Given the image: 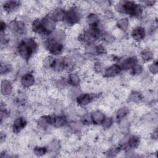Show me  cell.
<instances>
[{"label": "cell", "mask_w": 158, "mask_h": 158, "mask_svg": "<svg viewBox=\"0 0 158 158\" xmlns=\"http://www.w3.org/2000/svg\"><path fill=\"white\" fill-rule=\"evenodd\" d=\"M27 121L23 117H17L12 123V132L15 134H18L22 131L27 126Z\"/></svg>", "instance_id": "8"}, {"label": "cell", "mask_w": 158, "mask_h": 158, "mask_svg": "<svg viewBox=\"0 0 158 158\" xmlns=\"http://www.w3.org/2000/svg\"><path fill=\"white\" fill-rule=\"evenodd\" d=\"M12 66L10 64L7 62H2L1 63V75H6L10 73L12 70Z\"/></svg>", "instance_id": "31"}, {"label": "cell", "mask_w": 158, "mask_h": 158, "mask_svg": "<svg viewBox=\"0 0 158 158\" xmlns=\"http://www.w3.org/2000/svg\"><path fill=\"white\" fill-rule=\"evenodd\" d=\"M115 36L113 34L108 32V31H104L101 33L100 38L102 39L103 41L106 43H112L115 41Z\"/></svg>", "instance_id": "27"}, {"label": "cell", "mask_w": 158, "mask_h": 158, "mask_svg": "<svg viewBox=\"0 0 158 158\" xmlns=\"http://www.w3.org/2000/svg\"><path fill=\"white\" fill-rule=\"evenodd\" d=\"M94 69L97 72H101L103 70L102 64L100 62H96L94 64Z\"/></svg>", "instance_id": "36"}, {"label": "cell", "mask_w": 158, "mask_h": 158, "mask_svg": "<svg viewBox=\"0 0 158 158\" xmlns=\"http://www.w3.org/2000/svg\"><path fill=\"white\" fill-rule=\"evenodd\" d=\"M146 30L142 26H137L133 28L131 32V36L133 40L139 42L144 39L146 36Z\"/></svg>", "instance_id": "10"}, {"label": "cell", "mask_w": 158, "mask_h": 158, "mask_svg": "<svg viewBox=\"0 0 158 158\" xmlns=\"http://www.w3.org/2000/svg\"><path fill=\"white\" fill-rule=\"evenodd\" d=\"M82 17L81 10L76 6H72L66 11L65 22L69 25L77 24Z\"/></svg>", "instance_id": "4"}, {"label": "cell", "mask_w": 158, "mask_h": 158, "mask_svg": "<svg viewBox=\"0 0 158 158\" xmlns=\"http://www.w3.org/2000/svg\"><path fill=\"white\" fill-rule=\"evenodd\" d=\"M151 137L153 139H157V129L156 128L153 131L151 134Z\"/></svg>", "instance_id": "38"}, {"label": "cell", "mask_w": 158, "mask_h": 158, "mask_svg": "<svg viewBox=\"0 0 158 158\" xmlns=\"http://www.w3.org/2000/svg\"><path fill=\"white\" fill-rule=\"evenodd\" d=\"M35 83V77L30 72L24 73L20 78V84L24 88H31L34 85Z\"/></svg>", "instance_id": "11"}, {"label": "cell", "mask_w": 158, "mask_h": 158, "mask_svg": "<svg viewBox=\"0 0 158 158\" xmlns=\"http://www.w3.org/2000/svg\"><path fill=\"white\" fill-rule=\"evenodd\" d=\"M143 2L144 4H145L147 6L151 7L154 5V4L156 3V1H143Z\"/></svg>", "instance_id": "39"}, {"label": "cell", "mask_w": 158, "mask_h": 158, "mask_svg": "<svg viewBox=\"0 0 158 158\" xmlns=\"http://www.w3.org/2000/svg\"><path fill=\"white\" fill-rule=\"evenodd\" d=\"M12 85L10 81L4 79L1 81V93L4 96H8L12 93Z\"/></svg>", "instance_id": "15"}, {"label": "cell", "mask_w": 158, "mask_h": 158, "mask_svg": "<svg viewBox=\"0 0 158 158\" xmlns=\"http://www.w3.org/2000/svg\"><path fill=\"white\" fill-rule=\"evenodd\" d=\"M137 63L138 59L135 57L131 56L125 59L119 65L122 70H130Z\"/></svg>", "instance_id": "16"}, {"label": "cell", "mask_w": 158, "mask_h": 158, "mask_svg": "<svg viewBox=\"0 0 158 158\" xmlns=\"http://www.w3.org/2000/svg\"><path fill=\"white\" fill-rule=\"evenodd\" d=\"M67 81L70 85L73 87H77L80 85L81 78L77 72L72 71L69 73Z\"/></svg>", "instance_id": "19"}, {"label": "cell", "mask_w": 158, "mask_h": 158, "mask_svg": "<svg viewBox=\"0 0 158 158\" xmlns=\"http://www.w3.org/2000/svg\"><path fill=\"white\" fill-rule=\"evenodd\" d=\"M90 116L92 123L94 125H101L106 117L104 114L99 110H96L92 112Z\"/></svg>", "instance_id": "17"}, {"label": "cell", "mask_w": 158, "mask_h": 158, "mask_svg": "<svg viewBox=\"0 0 158 158\" xmlns=\"http://www.w3.org/2000/svg\"><path fill=\"white\" fill-rule=\"evenodd\" d=\"M131 74L133 76L140 75L143 72V67L142 65L137 63L131 69Z\"/></svg>", "instance_id": "30"}, {"label": "cell", "mask_w": 158, "mask_h": 158, "mask_svg": "<svg viewBox=\"0 0 158 158\" xmlns=\"http://www.w3.org/2000/svg\"><path fill=\"white\" fill-rule=\"evenodd\" d=\"M51 125L55 128H60L67 123V118L64 115H50Z\"/></svg>", "instance_id": "9"}, {"label": "cell", "mask_w": 158, "mask_h": 158, "mask_svg": "<svg viewBox=\"0 0 158 158\" xmlns=\"http://www.w3.org/2000/svg\"><path fill=\"white\" fill-rule=\"evenodd\" d=\"M7 25L5 23V22L1 20V23H0V30H1V33H5V30L7 28Z\"/></svg>", "instance_id": "37"}, {"label": "cell", "mask_w": 158, "mask_h": 158, "mask_svg": "<svg viewBox=\"0 0 158 158\" xmlns=\"http://www.w3.org/2000/svg\"><path fill=\"white\" fill-rule=\"evenodd\" d=\"M114 123V120L111 117H106L104 121L101 123V125L104 130L110 128Z\"/></svg>", "instance_id": "32"}, {"label": "cell", "mask_w": 158, "mask_h": 158, "mask_svg": "<svg viewBox=\"0 0 158 158\" xmlns=\"http://www.w3.org/2000/svg\"><path fill=\"white\" fill-rule=\"evenodd\" d=\"M81 122L84 125H89L91 123H92L91 116L90 115L88 114H84L81 117Z\"/></svg>", "instance_id": "35"}, {"label": "cell", "mask_w": 158, "mask_h": 158, "mask_svg": "<svg viewBox=\"0 0 158 158\" xmlns=\"http://www.w3.org/2000/svg\"><path fill=\"white\" fill-rule=\"evenodd\" d=\"M95 51H96V55H98V56L104 55L106 54V52H107L106 48L102 44L96 45Z\"/></svg>", "instance_id": "34"}, {"label": "cell", "mask_w": 158, "mask_h": 158, "mask_svg": "<svg viewBox=\"0 0 158 158\" xmlns=\"http://www.w3.org/2000/svg\"><path fill=\"white\" fill-rule=\"evenodd\" d=\"M140 56L141 59L145 62H148L153 60L154 59V52H152L151 50L145 49H143L141 53H140Z\"/></svg>", "instance_id": "26"}, {"label": "cell", "mask_w": 158, "mask_h": 158, "mask_svg": "<svg viewBox=\"0 0 158 158\" xmlns=\"http://www.w3.org/2000/svg\"><path fill=\"white\" fill-rule=\"evenodd\" d=\"M115 9L119 13L125 14L133 17H141L143 12L141 4L130 1L118 2L115 6Z\"/></svg>", "instance_id": "2"}, {"label": "cell", "mask_w": 158, "mask_h": 158, "mask_svg": "<svg viewBox=\"0 0 158 158\" xmlns=\"http://www.w3.org/2000/svg\"><path fill=\"white\" fill-rule=\"evenodd\" d=\"M8 27L12 33L19 35H23L27 30L26 25L22 20H12L9 22Z\"/></svg>", "instance_id": "6"}, {"label": "cell", "mask_w": 158, "mask_h": 158, "mask_svg": "<svg viewBox=\"0 0 158 158\" xmlns=\"http://www.w3.org/2000/svg\"><path fill=\"white\" fill-rule=\"evenodd\" d=\"M149 71L152 75H156L158 72V64L157 60L153 61L148 67Z\"/></svg>", "instance_id": "33"}, {"label": "cell", "mask_w": 158, "mask_h": 158, "mask_svg": "<svg viewBox=\"0 0 158 158\" xmlns=\"http://www.w3.org/2000/svg\"><path fill=\"white\" fill-rule=\"evenodd\" d=\"M31 30L35 33L43 36H46L43 28V25L40 19H36L33 21L31 23Z\"/></svg>", "instance_id": "21"}, {"label": "cell", "mask_w": 158, "mask_h": 158, "mask_svg": "<svg viewBox=\"0 0 158 158\" xmlns=\"http://www.w3.org/2000/svg\"><path fill=\"white\" fill-rule=\"evenodd\" d=\"M122 71L120 66L117 64H114L105 69L104 71V77L106 78L114 77L121 73Z\"/></svg>", "instance_id": "12"}, {"label": "cell", "mask_w": 158, "mask_h": 158, "mask_svg": "<svg viewBox=\"0 0 158 158\" xmlns=\"http://www.w3.org/2000/svg\"><path fill=\"white\" fill-rule=\"evenodd\" d=\"M51 69L54 72H57V73H60L64 71L65 65H64V57L55 58Z\"/></svg>", "instance_id": "20"}, {"label": "cell", "mask_w": 158, "mask_h": 158, "mask_svg": "<svg viewBox=\"0 0 158 158\" xmlns=\"http://www.w3.org/2000/svg\"><path fill=\"white\" fill-rule=\"evenodd\" d=\"M43 28L46 36L51 35L56 30V22L51 17V15H47L41 19Z\"/></svg>", "instance_id": "7"}, {"label": "cell", "mask_w": 158, "mask_h": 158, "mask_svg": "<svg viewBox=\"0 0 158 158\" xmlns=\"http://www.w3.org/2000/svg\"><path fill=\"white\" fill-rule=\"evenodd\" d=\"M47 152H48V148L44 146H35L33 149V154L38 157H41L44 156Z\"/></svg>", "instance_id": "28"}, {"label": "cell", "mask_w": 158, "mask_h": 158, "mask_svg": "<svg viewBox=\"0 0 158 158\" xmlns=\"http://www.w3.org/2000/svg\"><path fill=\"white\" fill-rule=\"evenodd\" d=\"M21 4L19 1H5L2 5L3 9L6 12H12L19 9Z\"/></svg>", "instance_id": "14"}, {"label": "cell", "mask_w": 158, "mask_h": 158, "mask_svg": "<svg viewBox=\"0 0 158 158\" xmlns=\"http://www.w3.org/2000/svg\"><path fill=\"white\" fill-rule=\"evenodd\" d=\"M66 11L62 7H57L53 10L50 14L51 17L56 22H63L65 20Z\"/></svg>", "instance_id": "13"}, {"label": "cell", "mask_w": 158, "mask_h": 158, "mask_svg": "<svg viewBox=\"0 0 158 158\" xmlns=\"http://www.w3.org/2000/svg\"><path fill=\"white\" fill-rule=\"evenodd\" d=\"M130 112V109L127 106H122L117 109L115 112V119L117 122H120L125 118Z\"/></svg>", "instance_id": "23"}, {"label": "cell", "mask_w": 158, "mask_h": 158, "mask_svg": "<svg viewBox=\"0 0 158 158\" xmlns=\"http://www.w3.org/2000/svg\"><path fill=\"white\" fill-rule=\"evenodd\" d=\"M121 151H122L121 148L118 144L117 146H113L110 147L109 149L106 151V154L109 157H114V156H115L117 154H118Z\"/></svg>", "instance_id": "29"}, {"label": "cell", "mask_w": 158, "mask_h": 158, "mask_svg": "<svg viewBox=\"0 0 158 158\" xmlns=\"http://www.w3.org/2000/svg\"><path fill=\"white\" fill-rule=\"evenodd\" d=\"M129 20L127 17L120 18L116 22V26L117 28L122 32H125L127 31L129 27Z\"/></svg>", "instance_id": "24"}, {"label": "cell", "mask_w": 158, "mask_h": 158, "mask_svg": "<svg viewBox=\"0 0 158 158\" xmlns=\"http://www.w3.org/2000/svg\"><path fill=\"white\" fill-rule=\"evenodd\" d=\"M143 99L142 93L138 91H131L128 96V100L134 103H138L141 101Z\"/></svg>", "instance_id": "25"}, {"label": "cell", "mask_w": 158, "mask_h": 158, "mask_svg": "<svg viewBox=\"0 0 158 158\" xmlns=\"http://www.w3.org/2000/svg\"><path fill=\"white\" fill-rule=\"evenodd\" d=\"M38 45L33 38H25L22 40L17 46L19 56L24 60H28L38 50Z\"/></svg>", "instance_id": "1"}, {"label": "cell", "mask_w": 158, "mask_h": 158, "mask_svg": "<svg viewBox=\"0 0 158 158\" xmlns=\"http://www.w3.org/2000/svg\"><path fill=\"white\" fill-rule=\"evenodd\" d=\"M37 126L39 128L45 130L51 125L50 122V115H43L40 117L37 120Z\"/></svg>", "instance_id": "22"}, {"label": "cell", "mask_w": 158, "mask_h": 158, "mask_svg": "<svg viewBox=\"0 0 158 158\" xmlns=\"http://www.w3.org/2000/svg\"><path fill=\"white\" fill-rule=\"evenodd\" d=\"M86 23L89 27H100L99 19L98 15L93 12L89 13L86 17Z\"/></svg>", "instance_id": "18"}, {"label": "cell", "mask_w": 158, "mask_h": 158, "mask_svg": "<svg viewBox=\"0 0 158 158\" xmlns=\"http://www.w3.org/2000/svg\"><path fill=\"white\" fill-rule=\"evenodd\" d=\"M44 47L52 56L60 55L64 50L62 43L56 40L51 36L44 41Z\"/></svg>", "instance_id": "3"}, {"label": "cell", "mask_w": 158, "mask_h": 158, "mask_svg": "<svg viewBox=\"0 0 158 158\" xmlns=\"http://www.w3.org/2000/svg\"><path fill=\"white\" fill-rule=\"evenodd\" d=\"M99 98V94L96 93H82L76 98V102L80 107H86Z\"/></svg>", "instance_id": "5"}]
</instances>
